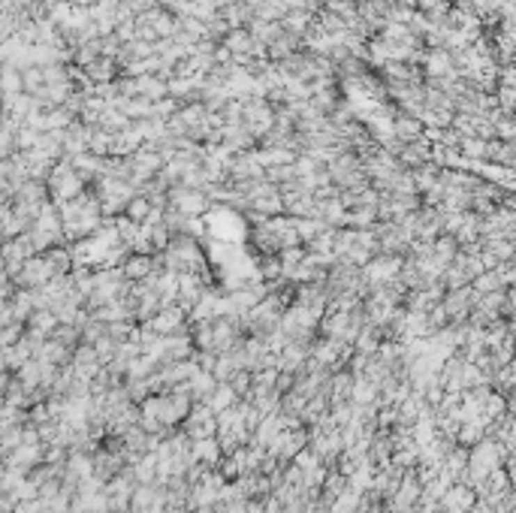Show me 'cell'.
I'll return each mask as SVG.
<instances>
[{"label": "cell", "instance_id": "obj_1", "mask_svg": "<svg viewBox=\"0 0 516 513\" xmlns=\"http://www.w3.org/2000/svg\"><path fill=\"white\" fill-rule=\"evenodd\" d=\"M148 269H151V260H148V256H133V260L124 266V275H127V278H145V275H148Z\"/></svg>", "mask_w": 516, "mask_h": 513}]
</instances>
